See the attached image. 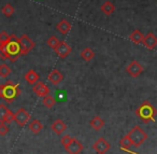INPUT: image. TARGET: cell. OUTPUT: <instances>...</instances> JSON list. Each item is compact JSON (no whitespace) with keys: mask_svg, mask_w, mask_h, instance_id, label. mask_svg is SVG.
<instances>
[{"mask_svg":"<svg viewBox=\"0 0 157 154\" xmlns=\"http://www.w3.org/2000/svg\"><path fill=\"white\" fill-rule=\"evenodd\" d=\"M22 56L20 39L15 35H11L10 40L5 44H0V58L9 59L14 63Z\"/></svg>","mask_w":157,"mask_h":154,"instance_id":"obj_1","label":"cell"},{"mask_svg":"<svg viewBox=\"0 0 157 154\" xmlns=\"http://www.w3.org/2000/svg\"><path fill=\"white\" fill-rule=\"evenodd\" d=\"M21 94L20 85L12 81H8L5 84L0 85V98L7 101L8 104L13 102Z\"/></svg>","mask_w":157,"mask_h":154,"instance_id":"obj_2","label":"cell"},{"mask_svg":"<svg viewBox=\"0 0 157 154\" xmlns=\"http://www.w3.org/2000/svg\"><path fill=\"white\" fill-rule=\"evenodd\" d=\"M136 115H137L143 123L154 122L155 117H156V115H157V110L150 101L145 100V101H143L138 107V109L136 110Z\"/></svg>","mask_w":157,"mask_h":154,"instance_id":"obj_3","label":"cell"},{"mask_svg":"<svg viewBox=\"0 0 157 154\" xmlns=\"http://www.w3.org/2000/svg\"><path fill=\"white\" fill-rule=\"evenodd\" d=\"M127 136L130 139L133 147H140V145L143 144L146 139H147V134L138 125L133 126V127L129 130Z\"/></svg>","mask_w":157,"mask_h":154,"instance_id":"obj_4","label":"cell"},{"mask_svg":"<svg viewBox=\"0 0 157 154\" xmlns=\"http://www.w3.org/2000/svg\"><path fill=\"white\" fill-rule=\"evenodd\" d=\"M30 113L25 108H20L15 113H14V121L17 123L18 126L24 127L29 121H30Z\"/></svg>","mask_w":157,"mask_h":154,"instance_id":"obj_5","label":"cell"},{"mask_svg":"<svg viewBox=\"0 0 157 154\" xmlns=\"http://www.w3.org/2000/svg\"><path fill=\"white\" fill-rule=\"evenodd\" d=\"M14 121V113L3 104H0V123L8 124Z\"/></svg>","mask_w":157,"mask_h":154,"instance_id":"obj_6","label":"cell"},{"mask_svg":"<svg viewBox=\"0 0 157 154\" xmlns=\"http://www.w3.org/2000/svg\"><path fill=\"white\" fill-rule=\"evenodd\" d=\"M20 39L21 44V50H22V55H27L33 48H35L36 43L28 37L27 35H23L22 37L18 38Z\"/></svg>","mask_w":157,"mask_h":154,"instance_id":"obj_7","label":"cell"},{"mask_svg":"<svg viewBox=\"0 0 157 154\" xmlns=\"http://www.w3.org/2000/svg\"><path fill=\"white\" fill-rule=\"evenodd\" d=\"M126 71L132 78H138L143 72V67H142V65L138 61H132L126 67Z\"/></svg>","mask_w":157,"mask_h":154,"instance_id":"obj_8","label":"cell"},{"mask_svg":"<svg viewBox=\"0 0 157 154\" xmlns=\"http://www.w3.org/2000/svg\"><path fill=\"white\" fill-rule=\"evenodd\" d=\"M93 148H94V150L96 151L97 154H105L111 149V144H110L105 138H99L98 140L93 144Z\"/></svg>","mask_w":157,"mask_h":154,"instance_id":"obj_9","label":"cell"},{"mask_svg":"<svg viewBox=\"0 0 157 154\" xmlns=\"http://www.w3.org/2000/svg\"><path fill=\"white\" fill-rule=\"evenodd\" d=\"M54 51H55V53H56V54L60 57V58L63 59V58H66V57H67L70 53H71L72 49H71V46L67 43V42L59 41L58 45L54 49Z\"/></svg>","mask_w":157,"mask_h":154,"instance_id":"obj_10","label":"cell"},{"mask_svg":"<svg viewBox=\"0 0 157 154\" xmlns=\"http://www.w3.org/2000/svg\"><path fill=\"white\" fill-rule=\"evenodd\" d=\"M65 149L69 154H80L83 151L84 145L81 141H78V139L73 138V140H72L67 147H65Z\"/></svg>","mask_w":157,"mask_h":154,"instance_id":"obj_11","label":"cell"},{"mask_svg":"<svg viewBox=\"0 0 157 154\" xmlns=\"http://www.w3.org/2000/svg\"><path fill=\"white\" fill-rule=\"evenodd\" d=\"M33 93L37 96H39V97H44V96L50 94V89H48V85L43 82H40V81H38L37 83L33 84Z\"/></svg>","mask_w":157,"mask_h":154,"instance_id":"obj_12","label":"cell"},{"mask_svg":"<svg viewBox=\"0 0 157 154\" xmlns=\"http://www.w3.org/2000/svg\"><path fill=\"white\" fill-rule=\"evenodd\" d=\"M142 44L148 50H153L157 46V37L153 33H148L146 36H144Z\"/></svg>","mask_w":157,"mask_h":154,"instance_id":"obj_13","label":"cell"},{"mask_svg":"<svg viewBox=\"0 0 157 154\" xmlns=\"http://www.w3.org/2000/svg\"><path fill=\"white\" fill-rule=\"evenodd\" d=\"M48 79L53 85H58L63 80V76L58 69H53L48 74Z\"/></svg>","mask_w":157,"mask_h":154,"instance_id":"obj_14","label":"cell"},{"mask_svg":"<svg viewBox=\"0 0 157 154\" xmlns=\"http://www.w3.org/2000/svg\"><path fill=\"white\" fill-rule=\"evenodd\" d=\"M51 128H52V130L56 135H61L66 129H67V125L63 123V121H61V120L58 119V120H56V121H55L54 123L52 124Z\"/></svg>","mask_w":157,"mask_h":154,"instance_id":"obj_15","label":"cell"},{"mask_svg":"<svg viewBox=\"0 0 157 154\" xmlns=\"http://www.w3.org/2000/svg\"><path fill=\"white\" fill-rule=\"evenodd\" d=\"M56 28L60 34L67 35V34L70 31V29H71V24H70L67 20H61L60 22L56 25Z\"/></svg>","mask_w":157,"mask_h":154,"instance_id":"obj_16","label":"cell"},{"mask_svg":"<svg viewBox=\"0 0 157 154\" xmlns=\"http://www.w3.org/2000/svg\"><path fill=\"white\" fill-rule=\"evenodd\" d=\"M100 10L105 15L107 16H110L114 11H115V6L111 2V1H105V2L102 3V6L100 7Z\"/></svg>","mask_w":157,"mask_h":154,"instance_id":"obj_17","label":"cell"},{"mask_svg":"<svg viewBox=\"0 0 157 154\" xmlns=\"http://www.w3.org/2000/svg\"><path fill=\"white\" fill-rule=\"evenodd\" d=\"M25 80L27 81V82L29 83V84H35V83H37L38 81H39L40 79V76L37 73V72L35 71V70H29V71L26 72V74H25Z\"/></svg>","mask_w":157,"mask_h":154,"instance_id":"obj_18","label":"cell"},{"mask_svg":"<svg viewBox=\"0 0 157 154\" xmlns=\"http://www.w3.org/2000/svg\"><path fill=\"white\" fill-rule=\"evenodd\" d=\"M143 38H144V35L139 30V29H136V30H133L132 33L129 35V39H130L135 44L142 43V41H143Z\"/></svg>","mask_w":157,"mask_h":154,"instance_id":"obj_19","label":"cell"},{"mask_svg":"<svg viewBox=\"0 0 157 154\" xmlns=\"http://www.w3.org/2000/svg\"><path fill=\"white\" fill-rule=\"evenodd\" d=\"M29 129L33 134H39L42 129H43V125L39 120H33L29 124Z\"/></svg>","mask_w":157,"mask_h":154,"instance_id":"obj_20","label":"cell"},{"mask_svg":"<svg viewBox=\"0 0 157 154\" xmlns=\"http://www.w3.org/2000/svg\"><path fill=\"white\" fill-rule=\"evenodd\" d=\"M90 124L95 130H100L101 128L105 126V121H103L100 116H95L94 119L90 121Z\"/></svg>","mask_w":157,"mask_h":154,"instance_id":"obj_21","label":"cell"},{"mask_svg":"<svg viewBox=\"0 0 157 154\" xmlns=\"http://www.w3.org/2000/svg\"><path fill=\"white\" fill-rule=\"evenodd\" d=\"M120 147L122 150H125V151H130L131 147H133L132 143H131L130 139L128 138V136H124L122 139L120 140Z\"/></svg>","mask_w":157,"mask_h":154,"instance_id":"obj_22","label":"cell"},{"mask_svg":"<svg viewBox=\"0 0 157 154\" xmlns=\"http://www.w3.org/2000/svg\"><path fill=\"white\" fill-rule=\"evenodd\" d=\"M81 57L86 61H90L95 57V52L90 48H85L81 52Z\"/></svg>","mask_w":157,"mask_h":154,"instance_id":"obj_23","label":"cell"},{"mask_svg":"<svg viewBox=\"0 0 157 154\" xmlns=\"http://www.w3.org/2000/svg\"><path fill=\"white\" fill-rule=\"evenodd\" d=\"M14 11H15V9H14L13 6L10 5V3H7V5H5L2 7V9H1V12L3 13V15H6L7 18H10V16L13 15Z\"/></svg>","mask_w":157,"mask_h":154,"instance_id":"obj_24","label":"cell"},{"mask_svg":"<svg viewBox=\"0 0 157 154\" xmlns=\"http://www.w3.org/2000/svg\"><path fill=\"white\" fill-rule=\"evenodd\" d=\"M42 102H43L44 107H46L48 109H51V108H53V107H54L55 99H54V97H53V96H51L50 94H48V95L44 96Z\"/></svg>","mask_w":157,"mask_h":154,"instance_id":"obj_25","label":"cell"},{"mask_svg":"<svg viewBox=\"0 0 157 154\" xmlns=\"http://www.w3.org/2000/svg\"><path fill=\"white\" fill-rule=\"evenodd\" d=\"M11 72H12L11 68L8 65H6V64L0 65V77L1 78H8L11 74Z\"/></svg>","mask_w":157,"mask_h":154,"instance_id":"obj_26","label":"cell"},{"mask_svg":"<svg viewBox=\"0 0 157 154\" xmlns=\"http://www.w3.org/2000/svg\"><path fill=\"white\" fill-rule=\"evenodd\" d=\"M46 43H48V45L50 46V48H52L53 50H54V49L58 45L59 40H58V38L55 37V36H51V37L48 39V41H46Z\"/></svg>","mask_w":157,"mask_h":154,"instance_id":"obj_27","label":"cell"},{"mask_svg":"<svg viewBox=\"0 0 157 154\" xmlns=\"http://www.w3.org/2000/svg\"><path fill=\"white\" fill-rule=\"evenodd\" d=\"M10 38H11V35H9L7 31H5V30L1 31V33H0V44L7 43L10 40Z\"/></svg>","mask_w":157,"mask_h":154,"instance_id":"obj_28","label":"cell"},{"mask_svg":"<svg viewBox=\"0 0 157 154\" xmlns=\"http://www.w3.org/2000/svg\"><path fill=\"white\" fill-rule=\"evenodd\" d=\"M73 140V138H72L70 135H65L63 137H61V139H60V142H61V144L63 145V147H67L68 144H69L71 141Z\"/></svg>","mask_w":157,"mask_h":154,"instance_id":"obj_29","label":"cell"},{"mask_svg":"<svg viewBox=\"0 0 157 154\" xmlns=\"http://www.w3.org/2000/svg\"><path fill=\"white\" fill-rule=\"evenodd\" d=\"M9 126L8 124L0 123V136H6V135L9 132Z\"/></svg>","mask_w":157,"mask_h":154,"instance_id":"obj_30","label":"cell"}]
</instances>
